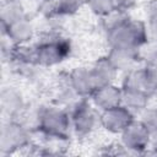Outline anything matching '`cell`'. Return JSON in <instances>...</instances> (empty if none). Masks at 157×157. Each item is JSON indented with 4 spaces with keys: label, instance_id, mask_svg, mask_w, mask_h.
<instances>
[{
    "label": "cell",
    "instance_id": "13",
    "mask_svg": "<svg viewBox=\"0 0 157 157\" xmlns=\"http://www.w3.org/2000/svg\"><path fill=\"white\" fill-rule=\"evenodd\" d=\"M123 90V104L128 107L131 112H144L147 109V104L150 101V94L131 87H121Z\"/></svg>",
    "mask_w": 157,
    "mask_h": 157
},
{
    "label": "cell",
    "instance_id": "6",
    "mask_svg": "<svg viewBox=\"0 0 157 157\" xmlns=\"http://www.w3.org/2000/svg\"><path fill=\"white\" fill-rule=\"evenodd\" d=\"M152 141V132L142 120H134L121 134L120 144L128 152H145Z\"/></svg>",
    "mask_w": 157,
    "mask_h": 157
},
{
    "label": "cell",
    "instance_id": "9",
    "mask_svg": "<svg viewBox=\"0 0 157 157\" xmlns=\"http://www.w3.org/2000/svg\"><path fill=\"white\" fill-rule=\"evenodd\" d=\"M91 102L99 112H103V110H107V109H110V108L123 104L121 86H117L114 82L101 86L91 96Z\"/></svg>",
    "mask_w": 157,
    "mask_h": 157
},
{
    "label": "cell",
    "instance_id": "17",
    "mask_svg": "<svg viewBox=\"0 0 157 157\" xmlns=\"http://www.w3.org/2000/svg\"><path fill=\"white\" fill-rule=\"evenodd\" d=\"M147 29L150 37L157 40V0H151L147 4Z\"/></svg>",
    "mask_w": 157,
    "mask_h": 157
},
{
    "label": "cell",
    "instance_id": "16",
    "mask_svg": "<svg viewBox=\"0 0 157 157\" xmlns=\"http://www.w3.org/2000/svg\"><path fill=\"white\" fill-rule=\"evenodd\" d=\"M85 5L93 15L103 18L115 12V0H86Z\"/></svg>",
    "mask_w": 157,
    "mask_h": 157
},
{
    "label": "cell",
    "instance_id": "15",
    "mask_svg": "<svg viewBox=\"0 0 157 157\" xmlns=\"http://www.w3.org/2000/svg\"><path fill=\"white\" fill-rule=\"evenodd\" d=\"M22 17H26V15L21 0H9L2 5L1 25H9Z\"/></svg>",
    "mask_w": 157,
    "mask_h": 157
},
{
    "label": "cell",
    "instance_id": "1",
    "mask_svg": "<svg viewBox=\"0 0 157 157\" xmlns=\"http://www.w3.org/2000/svg\"><path fill=\"white\" fill-rule=\"evenodd\" d=\"M105 27L107 43L109 48H125L140 50L147 44L150 34L147 25L142 21L130 18L126 13L115 11L110 15Z\"/></svg>",
    "mask_w": 157,
    "mask_h": 157
},
{
    "label": "cell",
    "instance_id": "8",
    "mask_svg": "<svg viewBox=\"0 0 157 157\" xmlns=\"http://www.w3.org/2000/svg\"><path fill=\"white\" fill-rule=\"evenodd\" d=\"M69 82L78 98H91V96L101 87L92 67H76L67 74Z\"/></svg>",
    "mask_w": 157,
    "mask_h": 157
},
{
    "label": "cell",
    "instance_id": "20",
    "mask_svg": "<svg viewBox=\"0 0 157 157\" xmlns=\"http://www.w3.org/2000/svg\"><path fill=\"white\" fill-rule=\"evenodd\" d=\"M21 1H22V0H21Z\"/></svg>",
    "mask_w": 157,
    "mask_h": 157
},
{
    "label": "cell",
    "instance_id": "18",
    "mask_svg": "<svg viewBox=\"0 0 157 157\" xmlns=\"http://www.w3.org/2000/svg\"><path fill=\"white\" fill-rule=\"evenodd\" d=\"M144 112H146V114H145V118L141 119V120H142V121L147 125V128L151 130L152 135L157 134V108L151 109V110L145 109Z\"/></svg>",
    "mask_w": 157,
    "mask_h": 157
},
{
    "label": "cell",
    "instance_id": "3",
    "mask_svg": "<svg viewBox=\"0 0 157 157\" xmlns=\"http://www.w3.org/2000/svg\"><path fill=\"white\" fill-rule=\"evenodd\" d=\"M36 65L50 67L64 61L71 53V44L66 38L53 37L43 39L33 47Z\"/></svg>",
    "mask_w": 157,
    "mask_h": 157
},
{
    "label": "cell",
    "instance_id": "7",
    "mask_svg": "<svg viewBox=\"0 0 157 157\" xmlns=\"http://www.w3.org/2000/svg\"><path fill=\"white\" fill-rule=\"evenodd\" d=\"M134 120V112L124 104L99 112V125L114 135H120Z\"/></svg>",
    "mask_w": 157,
    "mask_h": 157
},
{
    "label": "cell",
    "instance_id": "11",
    "mask_svg": "<svg viewBox=\"0 0 157 157\" xmlns=\"http://www.w3.org/2000/svg\"><path fill=\"white\" fill-rule=\"evenodd\" d=\"M107 58L113 66L119 71H129L134 69V65L139 59V50L125 48H109Z\"/></svg>",
    "mask_w": 157,
    "mask_h": 157
},
{
    "label": "cell",
    "instance_id": "19",
    "mask_svg": "<svg viewBox=\"0 0 157 157\" xmlns=\"http://www.w3.org/2000/svg\"><path fill=\"white\" fill-rule=\"evenodd\" d=\"M135 1L136 0H115V11L128 13V11L135 6Z\"/></svg>",
    "mask_w": 157,
    "mask_h": 157
},
{
    "label": "cell",
    "instance_id": "12",
    "mask_svg": "<svg viewBox=\"0 0 157 157\" xmlns=\"http://www.w3.org/2000/svg\"><path fill=\"white\" fill-rule=\"evenodd\" d=\"M1 108L2 113L9 115L10 119H15L23 109V98L21 93L12 88L7 87L1 92Z\"/></svg>",
    "mask_w": 157,
    "mask_h": 157
},
{
    "label": "cell",
    "instance_id": "14",
    "mask_svg": "<svg viewBox=\"0 0 157 157\" xmlns=\"http://www.w3.org/2000/svg\"><path fill=\"white\" fill-rule=\"evenodd\" d=\"M91 67H92L94 75L97 76L98 82H99L101 86L114 82L115 76L118 74V70L113 66V64L109 61L107 55L103 56V58H99Z\"/></svg>",
    "mask_w": 157,
    "mask_h": 157
},
{
    "label": "cell",
    "instance_id": "2",
    "mask_svg": "<svg viewBox=\"0 0 157 157\" xmlns=\"http://www.w3.org/2000/svg\"><path fill=\"white\" fill-rule=\"evenodd\" d=\"M37 130L44 137L67 140L72 131L70 112L60 105L42 107L37 114Z\"/></svg>",
    "mask_w": 157,
    "mask_h": 157
},
{
    "label": "cell",
    "instance_id": "10",
    "mask_svg": "<svg viewBox=\"0 0 157 157\" xmlns=\"http://www.w3.org/2000/svg\"><path fill=\"white\" fill-rule=\"evenodd\" d=\"M2 26V34L13 45H25L28 44L34 36V27L27 17H22L17 21H13L9 25Z\"/></svg>",
    "mask_w": 157,
    "mask_h": 157
},
{
    "label": "cell",
    "instance_id": "5",
    "mask_svg": "<svg viewBox=\"0 0 157 157\" xmlns=\"http://www.w3.org/2000/svg\"><path fill=\"white\" fill-rule=\"evenodd\" d=\"M31 131L20 121L11 119L1 129L0 147L2 155H11L20 150L29 148Z\"/></svg>",
    "mask_w": 157,
    "mask_h": 157
},
{
    "label": "cell",
    "instance_id": "4",
    "mask_svg": "<svg viewBox=\"0 0 157 157\" xmlns=\"http://www.w3.org/2000/svg\"><path fill=\"white\" fill-rule=\"evenodd\" d=\"M70 117L71 129L77 137L90 136L99 125V113H97V108L87 102L86 98H81L75 103Z\"/></svg>",
    "mask_w": 157,
    "mask_h": 157
}]
</instances>
